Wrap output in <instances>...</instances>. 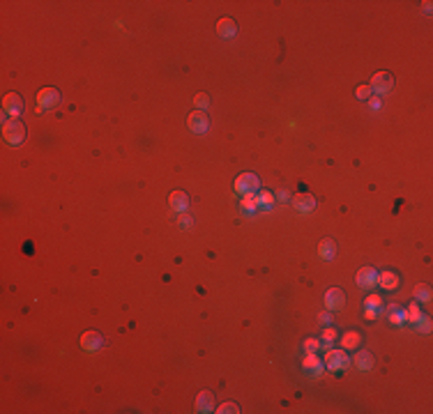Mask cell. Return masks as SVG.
I'll return each mask as SVG.
<instances>
[{
  "label": "cell",
  "mask_w": 433,
  "mask_h": 414,
  "mask_svg": "<svg viewBox=\"0 0 433 414\" xmlns=\"http://www.w3.org/2000/svg\"><path fill=\"white\" fill-rule=\"evenodd\" d=\"M376 283L383 285V290H396L398 283H401V279H398L396 272L383 270V272H378V281H376Z\"/></svg>",
  "instance_id": "12"
},
{
  "label": "cell",
  "mask_w": 433,
  "mask_h": 414,
  "mask_svg": "<svg viewBox=\"0 0 433 414\" xmlns=\"http://www.w3.org/2000/svg\"><path fill=\"white\" fill-rule=\"evenodd\" d=\"M219 414H238L240 412V407H238V403H224V405H219V409H217Z\"/></svg>",
  "instance_id": "28"
},
{
  "label": "cell",
  "mask_w": 433,
  "mask_h": 414,
  "mask_svg": "<svg viewBox=\"0 0 433 414\" xmlns=\"http://www.w3.org/2000/svg\"><path fill=\"white\" fill-rule=\"evenodd\" d=\"M58 101H60V92L55 88H42L37 92V106H40V110H51L53 106H58Z\"/></svg>",
  "instance_id": "6"
},
{
  "label": "cell",
  "mask_w": 433,
  "mask_h": 414,
  "mask_svg": "<svg viewBox=\"0 0 433 414\" xmlns=\"http://www.w3.org/2000/svg\"><path fill=\"white\" fill-rule=\"evenodd\" d=\"M3 138H5L10 145H21L25 140V125L21 120L5 118V120H3Z\"/></svg>",
  "instance_id": "1"
},
{
  "label": "cell",
  "mask_w": 433,
  "mask_h": 414,
  "mask_svg": "<svg viewBox=\"0 0 433 414\" xmlns=\"http://www.w3.org/2000/svg\"><path fill=\"white\" fill-rule=\"evenodd\" d=\"M256 196H258V207H263V210H272V205H274V196H272V191L260 189Z\"/></svg>",
  "instance_id": "21"
},
{
  "label": "cell",
  "mask_w": 433,
  "mask_h": 414,
  "mask_svg": "<svg viewBox=\"0 0 433 414\" xmlns=\"http://www.w3.org/2000/svg\"><path fill=\"white\" fill-rule=\"evenodd\" d=\"M187 127H189L191 134L196 136H205L210 129V120L208 115H205V110H194V113L189 115V120H187Z\"/></svg>",
  "instance_id": "4"
},
{
  "label": "cell",
  "mask_w": 433,
  "mask_h": 414,
  "mask_svg": "<svg viewBox=\"0 0 433 414\" xmlns=\"http://www.w3.org/2000/svg\"><path fill=\"white\" fill-rule=\"evenodd\" d=\"M371 92H374V90H371V85H359L357 90H355V95H357V99L364 101V99H369V97H371Z\"/></svg>",
  "instance_id": "29"
},
{
  "label": "cell",
  "mask_w": 433,
  "mask_h": 414,
  "mask_svg": "<svg viewBox=\"0 0 433 414\" xmlns=\"http://www.w3.org/2000/svg\"><path fill=\"white\" fill-rule=\"evenodd\" d=\"M355 281H357L359 288L369 290V288H374L376 281H378V272H376L374 267H362V270L357 272V279Z\"/></svg>",
  "instance_id": "11"
},
{
  "label": "cell",
  "mask_w": 433,
  "mask_h": 414,
  "mask_svg": "<svg viewBox=\"0 0 433 414\" xmlns=\"http://www.w3.org/2000/svg\"><path fill=\"white\" fill-rule=\"evenodd\" d=\"M242 210L247 212V214H254L256 210H258V196L256 194H247V196H242Z\"/></svg>",
  "instance_id": "20"
},
{
  "label": "cell",
  "mask_w": 433,
  "mask_h": 414,
  "mask_svg": "<svg viewBox=\"0 0 433 414\" xmlns=\"http://www.w3.org/2000/svg\"><path fill=\"white\" fill-rule=\"evenodd\" d=\"M302 366H304V370H311V373L318 378V375H323V361L318 359V354H314V352H309L307 357H304V361H302Z\"/></svg>",
  "instance_id": "16"
},
{
  "label": "cell",
  "mask_w": 433,
  "mask_h": 414,
  "mask_svg": "<svg viewBox=\"0 0 433 414\" xmlns=\"http://www.w3.org/2000/svg\"><path fill=\"white\" fill-rule=\"evenodd\" d=\"M334 253H337V246H334V242L329 240V237H325V240L318 244V255L323 260H332Z\"/></svg>",
  "instance_id": "19"
},
{
  "label": "cell",
  "mask_w": 433,
  "mask_h": 414,
  "mask_svg": "<svg viewBox=\"0 0 433 414\" xmlns=\"http://www.w3.org/2000/svg\"><path fill=\"white\" fill-rule=\"evenodd\" d=\"M353 364H355V368L357 370H371L374 368V354L367 352V350H362V352L355 354Z\"/></svg>",
  "instance_id": "17"
},
{
  "label": "cell",
  "mask_w": 433,
  "mask_h": 414,
  "mask_svg": "<svg viewBox=\"0 0 433 414\" xmlns=\"http://www.w3.org/2000/svg\"><path fill=\"white\" fill-rule=\"evenodd\" d=\"M341 345H344V350H359L362 336H359L357 331H346V334L341 336Z\"/></svg>",
  "instance_id": "18"
},
{
  "label": "cell",
  "mask_w": 433,
  "mask_h": 414,
  "mask_svg": "<svg viewBox=\"0 0 433 414\" xmlns=\"http://www.w3.org/2000/svg\"><path fill=\"white\" fill-rule=\"evenodd\" d=\"M178 223L182 225V228H191V216H187V212H182L178 219Z\"/></svg>",
  "instance_id": "32"
},
{
  "label": "cell",
  "mask_w": 433,
  "mask_h": 414,
  "mask_svg": "<svg viewBox=\"0 0 433 414\" xmlns=\"http://www.w3.org/2000/svg\"><path fill=\"white\" fill-rule=\"evenodd\" d=\"M344 302H346V292L341 288H329L325 292V306H327V311H339L344 306Z\"/></svg>",
  "instance_id": "10"
},
{
  "label": "cell",
  "mask_w": 433,
  "mask_h": 414,
  "mask_svg": "<svg viewBox=\"0 0 433 414\" xmlns=\"http://www.w3.org/2000/svg\"><path fill=\"white\" fill-rule=\"evenodd\" d=\"M233 189H235V194H240V196L258 194V191H260V180H258V175H254V173H242V175H238V177H235Z\"/></svg>",
  "instance_id": "2"
},
{
  "label": "cell",
  "mask_w": 433,
  "mask_h": 414,
  "mask_svg": "<svg viewBox=\"0 0 433 414\" xmlns=\"http://www.w3.org/2000/svg\"><path fill=\"white\" fill-rule=\"evenodd\" d=\"M3 113L10 115L12 120H19V115L23 113V99L16 92L5 95V99H3Z\"/></svg>",
  "instance_id": "5"
},
{
  "label": "cell",
  "mask_w": 433,
  "mask_h": 414,
  "mask_svg": "<svg viewBox=\"0 0 433 414\" xmlns=\"http://www.w3.org/2000/svg\"><path fill=\"white\" fill-rule=\"evenodd\" d=\"M389 322L392 324H401L406 320V315H404V311H398V306L396 304H389Z\"/></svg>",
  "instance_id": "24"
},
{
  "label": "cell",
  "mask_w": 433,
  "mask_h": 414,
  "mask_svg": "<svg viewBox=\"0 0 433 414\" xmlns=\"http://www.w3.org/2000/svg\"><path fill=\"white\" fill-rule=\"evenodd\" d=\"M404 315H406V320H408V322L417 324L419 320H422V311H419V304H417V302H415V304H410L408 309L404 311Z\"/></svg>",
  "instance_id": "22"
},
{
  "label": "cell",
  "mask_w": 433,
  "mask_h": 414,
  "mask_svg": "<svg viewBox=\"0 0 433 414\" xmlns=\"http://www.w3.org/2000/svg\"><path fill=\"white\" fill-rule=\"evenodd\" d=\"M417 327H419V331H424V334H428L431 331V320L426 318V315H422V320L417 322Z\"/></svg>",
  "instance_id": "31"
},
{
  "label": "cell",
  "mask_w": 433,
  "mask_h": 414,
  "mask_svg": "<svg viewBox=\"0 0 433 414\" xmlns=\"http://www.w3.org/2000/svg\"><path fill=\"white\" fill-rule=\"evenodd\" d=\"M367 320H376V311L374 309H367Z\"/></svg>",
  "instance_id": "36"
},
{
  "label": "cell",
  "mask_w": 433,
  "mask_h": 414,
  "mask_svg": "<svg viewBox=\"0 0 433 414\" xmlns=\"http://www.w3.org/2000/svg\"><path fill=\"white\" fill-rule=\"evenodd\" d=\"M169 205L178 212V214H182V212H187V207H189V196L178 189V191H173V194L169 196Z\"/></svg>",
  "instance_id": "13"
},
{
  "label": "cell",
  "mask_w": 433,
  "mask_h": 414,
  "mask_svg": "<svg viewBox=\"0 0 433 414\" xmlns=\"http://www.w3.org/2000/svg\"><path fill=\"white\" fill-rule=\"evenodd\" d=\"M214 409V394L212 391H201L198 396H196V412H212Z\"/></svg>",
  "instance_id": "15"
},
{
  "label": "cell",
  "mask_w": 433,
  "mask_h": 414,
  "mask_svg": "<svg viewBox=\"0 0 433 414\" xmlns=\"http://www.w3.org/2000/svg\"><path fill=\"white\" fill-rule=\"evenodd\" d=\"M106 343V338L99 334V331H85L83 336H81V348L85 350V352H97V350H102Z\"/></svg>",
  "instance_id": "7"
},
{
  "label": "cell",
  "mask_w": 433,
  "mask_h": 414,
  "mask_svg": "<svg viewBox=\"0 0 433 414\" xmlns=\"http://www.w3.org/2000/svg\"><path fill=\"white\" fill-rule=\"evenodd\" d=\"M293 207L299 214H309V212L316 210V198L311 194H307V191H302V194H297L293 198Z\"/></svg>",
  "instance_id": "8"
},
{
  "label": "cell",
  "mask_w": 433,
  "mask_h": 414,
  "mask_svg": "<svg viewBox=\"0 0 433 414\" xmlns=\"http://www.w3.org/2000/svg\"><path fill=\"white\" fill-rule=\"evenodd\" d=\"M392 85H394V76L389 74V71H378V74H374V79H371V90L380 92V95L392 90Z\"/></svg>",
  "instance_id": "9"
},
{
  "label": "cell",
  "mask_w": 433,
  "mask_h": 414,
  "mask_svg": "<svg viewBox=\"0 0 433 414\" xmlns=\"http://www.w3.org/2000/svg\"><path fill=\"white\" fill-rule=\"evenodd\" d=\"M277 198H279L281 203H286V200H288L290 196H288V191H279V194H277Z\"/></svg>",
  "instance_id": "35"
},
{
  "label": "cell",
  "mask_w": 433,
  "mask_h": 414,
  "mask_svg": "<svg viewBox=\"0 0 433 414\" xmlns=\"http://www.w3.org/2000/svg\"><path fill=\"white\" fill-rule=\"evenodd\" d=\"M323 364L327 366V370H334V373H337V370H346V368H348L350 359H348V354L341 352V350H327Z\"/></svg>",
  "instance_id": "3"
},
{
  "label": "cell",
  "mask_w": 433,
  "mask_h": 414,
  "mask_svg": "<svg viewBox=\"0 0 433 414\" xmlns=\"http://www.w3.org/2000/svg\"><path fill=\"white\" fill-rule=\"evenodd\" d=\"M194 104H196V110H205L210 106V97L205 95V92H198V95L194 97Z\"/></svg>",
  "instance_id": "27"
},
{
  "label": "cell",
  "mask_w": 433,
  "mask_h": 414,
  "mask_svg": "<svg viewBox=\"0 0 433 414\" xmlns=\"http://www.w3.org/2000/svg\"><path fill=\"white\" fill-rule=\"evenodd\" d=\"M415 299L417 302H431V288L426 283H419L415 288Z\"/></svg>",
  "instance_id": "23"
},
{
  "label": "cell",
  "mask_w": 433,
  "mask_h": 414,
  "mask_svg": "<svg viewBox=\"0 0 433 414\" xmlns=\"http://www.w3.org/2000/svg\"><path fill=\"white\" fill-rule=\"evenodd\" d=\"M302 345H304V350H307V352H316V350L320 348V341L318 338H307Z\"/></svg>",
  "instance_id": "30"
},
{
  "label": "cell",
  "mask_w": 433,
  "mask_h": 414,
  "mask_svg": "<svg viewBox=\"0 0 433 414\" xmlns=\"http://www.w3.org/2000/svg\"><path fill=\"white\" fill-rule=\"evenodd\" d=\"M369 106H371L374 110L380 108V99H378V97H369Z\"/></svg>",
  "instance_id": "34"
},
{
  "label": "cell",
  "mask_w": 433,
  "mask_h": 414,
  "mask_svg": "<svg viewBox=\"0 0 433 414\" xmlns=\"http://www.w3.org/2000/svg\"><path fill=\"white\" fill-rule=\"evenodd\" d=\"M217 35L221 40H230V37L238 35V23L233 19H219L217 21Z\"/></svg>",
  "instance_id": "14"
},
{
  "label": "cell",
  "mask_w": 433,
  "mask_h": 414,
  "mask_svg": "<svg viewBox=\"0 0 433 414\" xmlns=\"http://www.w3.org/2000/svg\"><path fill=\"white\" fill-rule=\"evenodd\" d=\"M337 336H339V334H337V329H332V327L327 324V327L323 329V345H325V348H329V345H332L334 341H337Z\"/></svg>",
  "instance_id": "25"
},
{
  "label": "cell",
  "mask_w": 433,
  "mask_h": 414,
  "mask_svg": "<svg viewBox=\"0 0 433 414\" xmlns=\"http://www.w3.org/2000/svg\"><path fill=\"white\" fill-rule=\"evenodd\" d=\"M318 320H320V324H325V327H327V324L332 322V315H329L327 311H325V313H320V315H318Z\"/></svg>",
  "instance_id": "33"
},
{
  "label": "cell",
  "mask_w": 433,
  "mask_h": 414,
  "mask_svg": "<svg viewBox=\"0 0 433 414\" xmlns=\"http://www.w3.org/2000/svg\"><path fill=\"white\" fill-rule=\"evenodd\" d=\"M364 306H367V309H374V311H380L383 309V299H380L378 294H369L367 299H364Z\"/></svg>",
  "instance_id": "26"
}]
</instances>
